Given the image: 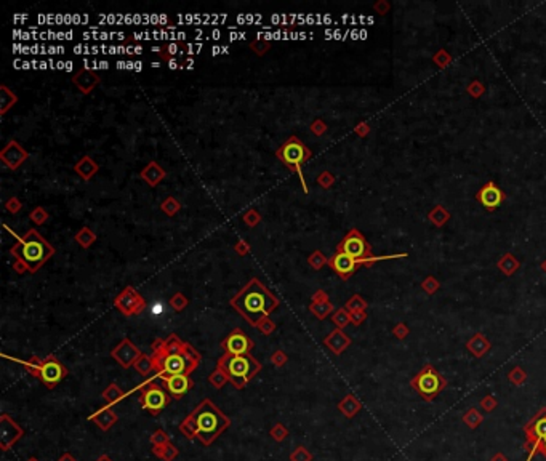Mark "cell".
<instances>
[{"label": "cell", "instance_id": "obj_1", "mask_svg": "<svg viewBox=\"0 0 546 461\" xmlns=\"http://www.w3.org/2000/svg\"><path fill=\"white\" fill-rule=\"evenodd\" d=\"M279 301L266 290L258 279H253L241 293L232 299V306L241 312L251 325L260 324L266 314L274 311Z\"/></svg>", "mask_w": 546, "mask_h": 461}, {"label": "cell", "instance_id": "obj_2", "mask_svg": "<svg viewBox=\"0 0 546 461\" xmlns=\"http://www.w3.org/2000/svg\"><path fill=\"white\" fill-rule=\"evenodd\" d=\"M228 418H226L218 408L210 400H204L196 410L184 421L183 431L188 434V437L199 436L204 444H210L221 431L228 426Z\"/></svg>", "mask_w": 546, "mask_h": 461}, {"label": "cell", "instance_id": "obj_3", "mask_svg": "<svg viewBox=\"0 0 546 461\" xmlns=\"http://www.w3.org/2000/svg\"><path fill=\"white\" fill-rule=\"evenodd\" d=\"M53 253H55V248L34 229L23 235L18 244L11 248V255H15V258L31 272H35Z\"/></svg>", "mask_w": 546, "mask_h": 461}, {"label": "cell", "instance_id": "obj_4", "mask_svg": "<svg viewBox=\"0 0 546 461\" xmlns=\"http://www.w3.org/2000/svg\"><path fill=\"white\" fill-rule=\"evenodd\" d=\"M152 362L161 378L173 375H189L199 364V354L192 348L180 354H164L161 351H154Z\"/></svg>", "mask_w": 546, "mask_h": 461}, {"label": "cell", "instance_id": "obj_5", "mask_svg": "<svg viewBox=\"0 0 546 461\" xmlns=\"http://www.w3.org/2000/svg\"><path fill=\"white\" fill-rule=\"evenodd\" d=\"M218 367L226 375V378H229L237 388H244L248 383V379L261 370L260 362L250 357L248 354L244 355L226 354L220 360Z\"/></svg>", "mask_w": 546, "mask_h": 461}, {"label": "cell", "instance_id": "obj_6", "mask_svg": "<svg viewBox=\"0 0 546 461\" xmlns=\"http://www.w3.org/2000/svg\"><path fill=\"white\" fill-rule=\"evenodd\" d=\"M309 155H311L309 149L306 148L304 144H303L298 138H295V136L290 138V139L284 144V146L277 151V157H279V159H281L285 165H288L290 168L297 170V173H298V176H300V179H301V183H303V188H304L306 192H308V188H306L304 179H303L301 165L309 159Z\"/></svg>", "mask_w": 546, "mask_h": 461}, {"label": "cell", "instance_id": "obj_7", "mask_svg": "<svg viewBox=\"0 0 546 461\" xmlns=\"http://www.w3.org/2000/svg\"><path fill=\"white\" fill-rule=\"evenodd\" d=\"M414 388L421 394L426 400H431L445 388V379L439 375L431 365H426L423 370L415 376Z\"/></svg>", "mask_w": 546, "mask_h": 461}, {"label": "cell", "instance_id": "obj_8", "mask_svg": "<svg viewBox=\"0 0 546 461\" xmlns=\"http://www.w3.org/2000/svg\"><path fill=\"white\" fill-rule=\"evenodd\" d=\"M337 252H343L346 255H349L351 258L357 259L359 263H367V259L372 256L367 240L357 229H353L348 235L344 237L341 244L338 245Z\"/></svg>", "mask_w": 546, "mask_h": 461}, {"label": "cell", "instance_id": "obj_9", "mask_svg": "<svg viewBox=\"0 0 546 461\" xmlns=\"http://www.w3.org/2000/svg\"><path fill=\"white\" fill-rule=\"evenodd\" d=\"M527 432V439H529V447L530 452L527 456V461H530V458L534 456L537 452H540L541 444L546 440V408L530 421L529 426L525 428Z\"/></svg>", "mask_w": 546, "mask_h": 461}, {"label": "cell", "instance_id": "obj_10", "mask_svg": "<svg viewBox=\"0 0 546 461\" xmlns=\"http://www.w3.org/2000/svg\"><path fill=\"white\" fill-rule=\"evenodd\" d=\"M141 402L146 410H149L152 413H159L161 410H164L165 405L168 404V396L165 394V391L162 388H159L157 385H149L148 388L143 389L141 394Z\"/></svg>", "mask_w": 546, "mask_h": 461}, {"label": "cell", "instance_id": "obj_11", "mask_svg": "<svg viewBox=\"0 0 546 461\" xmlns=\"http://www.w3.org/2000/svg\"><path fill=\"white\" fill-rule=\"evenodd\" d=\"M477 201L481 202V205H484L487 210H495L503 204L504 194L495 183L489 181L487 184H484L482 189L477 192Z\"/></svg>", "mask_w": 546, "mask_h": 461}, {"label": "cell", "instance_id": "obj_12", "mask_svg": "<svg viewBox=\"0 0 546 461\" xmlns=\"http://www.w3.org/2000/svg\"><path fill=\"white\" fill-rule=\"evenodd\" d=\"M253 343L242 333V330H234L228 338L223 341V348L226 349L228 354L232 355H244L248 354V351L251 349Z\"/></svg>", "mask_w": 546, "mask_h": 461}, {"label": "cell", "instance_id": "obj_13", "mask_svg": "<svg viewBox=\"0 0 546 461\" xmlns=\"http://www.w3.org/2000/svg\"><path fill=\"white\" fill-rule=\"evenodd\" d=\"M115 305L119 306V309H121L122 312L125 314H135V312H140L143 311L144 308V301L143 298L133 290L131 287L125 288L124 292L121 293V296L117 298Z\"/></svg>", "mask_w": 546, "mask_h": 461}, {"label": "cell", "instance_id": "obj_14", "mask_svg": "<svg viewBox=\"0 0 546 461\" xmlns=\"http://www.w3.org/2000/svg\"><path fill=\"white\" fill-rule=\"evenodd\" d=\"M38 375H41L42 381L47 386L53 388L56 383H60V381L63 379V376L66 375V370L61 367V364L56 362L55 359H48L41 367H38Z\"/></svg>", "mask_w": 546, "mask_h": 461}, {"label": "cell", "instance_id": "obj_15", "mask_svg": "<svg viewBox=\"0 0 546 461\" xmlns=\"http://www.w3.org/2000/svg\"><path fill=\"white\" fill-rule=\"evenodd\" d=\"M328 265L332 266V269H334L340 277L343 279H348L349 275L356 271L357 265H361L357 259L351 258L349 255H346L343 252H337L334 258L328 259Z\"/></svg>", "mask_w": 546, "mask_h": 461}, {"label": "cell", "instance_id": "obj_16", "mask_svg": "<svg viewBox=\"0 0 546 461\" xmlns=\"http://www.w3.org/2000/svg\"><path fill=\"white\" fill-rule=\"evenodd\" d=\"M26 159H28V152H26L16 141H10L8 146L2 151V161L11 170L18 168L23 164V161H26Z\"/></svg>", "mask_w": 546, "mask_h": 461}, {"label": "cell", "instance_id": "obj_17", "mask_svg": "<svg viewBox=\"0 0 546 461\" xmlns=\"http://www.w3.org/2000/svg\"><path fill=\"white\" fill-rule=\"evenodd\" d=\"M162 379L165 381V388L168 389V392L175 397H181L183 394L188 392L192 386V381L189 379L188 375H173V376H167Z\"/></svg>", "mask_w": 546, "mask_h": 461}, {"label": "cell", "instance_id": "obj_18", "mask_svg": "<svg viewBox=\"0 0 546 461\" xmlns=\"http://www.w3.org/2000/svg\"><path fill=\"white\" fill-rule=\"evenodd\" d=\"M72 82L79 87V90H81L82 93H90L93 87L98 84V75L88 69H82L81 72H77L72 77Z\"/></svg>", "mask_w": 546, "mask_h": 461}, {"label": "cell", "instance_id": "obj_19", "mask_svg": "<svg viewBox=\"0 0 546 461\" xmlns=\"http://www.w3.org/2000/svg\"><path fill=\"white\" fill-rule=\"evenodd\" d=\"M112 355H114V357H115L119 362H121L122 365L127 367V365H130L133 360L138 357V351L133 348V345L130 343L128 339H125V341H122V343H121V346L112 351Z\"/></svg>", "mask_w": 546, "mask_h": 461}, {"label": "cell", "instance_id": "obj_20", "mask_svg": "<svg viewBox=\"0 0 546 461\" xmlns=\"http://www.w3.org/2000/svg\"><path fill=\"white\" fill-rule=\"evenodd\" d=\"M141 176L148 181V184L155 186V184H159L162 181V178L165 176V172L161 167H159V164L151 162L148 167H146V170H143V172H141Z\"/></svg>", "mask_w": 546, "mask_h": 461}, {"label": "cell", "instance_id": "obj_21", "mask_svg": "<svg viewBox=\"0 0 546 461\" xmlns=\"http://www.w3.org/2000/svg\"><path fill=\"white\" fill-rule=\"evenodd\" d=\"M325 345H327L332 351H334V352L338 354V352H341L346 346L349 345V339L343 335V332L337 330V332L332 333L328 338H325Z\"/></svg>", "mask_w": 546, "mask_h": 461}, {"label": "cell", "instance_id": "obj_22", "mask_svg": "<svg viewBox=\"0 0 546 461\" xmlns=\"http://www.w3.org/2000/svg\"><path fill=\"white\" fill-rule=\"evenodd\" d=\"M98 165L93 162L90 157H84V159L75 165V172L81 175L84 179H90L93 175L96 173Z\"/></svg>", "mask_w": 546, "mask_h": 461}, {"label": "cell", "instance_id": "obj_23", "mask_svg": "<svg viewBox=\"0 0 546 461\" xmlns=\"http://www.w3.org/2000/svg\"><path fill=\"white\" fill-rule=\"evenodd\" d=\"M75 240L81 244L84 248H88L91 244H95L96 235H95V232H93L90 228H82L81 231H79V234L75 235Z\"/></svg>", "mask_w": 546, "mask_h": 461}, {"label": "cell", "instance_id": "obj_24", "mask_svg": "<svg viewBox=\"0 0 546 461\" xmlns=\"http://www.w3.org/2000/svg\"><path fill=\"white\" fill-rule=\"evenodd\" d=\"M0 90H2V109H0V111L7 112V109L11 106V104L16 103V96L13 93H10V90L7 87H2Z\"/></svg>", "mask_w": 546, "mask_h": 461}, {"label": "cell", "instance_id": "obj_25", "mask_svg": "<svg viewBox=\"0 0 546 461\" xmlns=\"http://www.w3.org/2000/svg\"><path fill=\"white\" fill-rule=\"evenodd\" d=\"M180 208H181V205H180L175 199H173V197H168V199L164 201V204H162V210H164L167 215H170V216L175 215Z\"/></svg>", "mask_w": 546, "mask_h": 461}, {"label": "cell", "instance_id": "obj_26", "mask_svg": "<svg viewBox=\"0 0 546 461\" xmlns=\"http://www.w3.org/2000/svg\"><path fill=\"white\" fill-rule=\"evenodd\" d=\"M136 368L141 372V373H149L152 368H154V362H152V357H146V355H141V357L136 360Z\"/></svg>", "mask_w": 546, "mask_h": 461}, {"label": "cell", "instance_id": "obj_27", "mask_svg": "<svg viewBox=\"0 0 546 461\" xmlns=\"http://www.w3.org/2000/svg\"><path fill=\"white\" fill-rule=\"evenodd\" d=\"M481 421H482V416L479 415V412L474 410V408H471V410L464 415V423L468 426H471V428H476L479 423H481Z\"/></svg>", "mask_w": 546, "mask_h": 461}, {"label": "cell", "instance_id": "obj_28", "mask_svg": "<svg viewBox=\"0 0 546 461\" xmlns=\"http://www.w3.org/2000/svg\"><path fill=\"white\" fill-rule=\"evenodd\" d=\"M313 312L317 315V317H325V315H327V312H330V309H332V306L328 305V303L327 301H321V303H314V305H313Z\"/></svg>", "mask_w": 546, "mask_h": 461}, {"label": "cell", "instance_id": "obj_29", "mask_svg": "<svg viewBox=\"0 0 546 461\" xmlns=\"http://www.w3.org/2000/svg\"><path fill=\"white\" fill-rule=\"evenodd\" d=\"M47 218H48V213L45 212V208H42V207L32 210V213H31V219H32V223H35V225H44V223L47 221Z\"/></svg>", "mask_w": 546, "mask_h": 461}, {"label": "cell", "instance_id": "obj_30", "mask_svg": "<svg viewBox=\"0 0 546 461\" xmlns=\"http://www.w3.org/2000/svg\"><path fill=\"white\" fill-rule=\"evenodd\" d=\"M325 263H328V261L325 259V256H324L321 252H314V253L311 255V258H309V265H311L314 269H321V268L325 265Z\"/></svg>", "mask_w": 546, "mask_h": 461}, {"label": "cell", "instance_id": "obj_31", "mask_svg": "<svg viewBox=\"0 0 546 461\" xmlns=\"http://www.w3.org/2000/svg\"><path fill=\"white\" fill-rule=\"evenodd\" d=\"M365 308V303L359 298V296H354L349 303H348V309L353 311V312H357V311H362Z\"/></svg>", "mask_w": 546, "mask_h": 461}, {"label": "cell", "instance_id": "obj_32", "mask_svg": "<svg viewBox=\"0 0 546 461\" xmlns=\"http://www.w3.org/2000/svg\"><path fill=\"white\" fill-rule=\"evenodd\" d=\"M334 320H335V324H337V325H340V327H344L346 324H348V322L351 320V317H349V315H348V314H346V311H338V312L335 314V317H334Z\"/></svg>", "mask_w": 546, "mask_h": 461}, {"label": "cell", "instance_id": "obj_33", "mask_svg": "<svg viewBox=\"0 0 546 461\" xmlns=\"http://www.w3.org/2000/svg\"><path fill=\"white\" fill-rule=\"evenodd\" d=\"M186 303H188V301H186V298H184L181 293H178V295L173 296V299H171V306L175 308L177 311H181V309L186 306Z\"/></svg>", "mask_w": 546, "mask_h": 461}, {"label": "cell", "instance_id": "obj_34", "mask_svg": "<svg viewBox=\"0 0 546 461\" xmlns=\"http://www.w3.org/2000/svg\"><path fill=\"white\" fill-rule=\"evenodd\" d=\"M244 221L247 223L248 226H255L257 223L260 221V215L255 212V210H250V212L244 216Z\"/></svg>", "mask_w": 546, "mask_h": 461}, {"label": "cell", "instance_id": "obj_35", "mask_svg": "<svg viewBox=\"0 0 546 461\" xmlns=\"http://www.w3.org/2000/svg\"><path fill=\"white\" fill-rule=\"evenodd\" d=\"M317 181H319V184H322L324 188H330L332 184H334V176H332L328 172H324L321 176L317 178Z\"/></svg>", "mask_w": 546, "mask_h": 461}, {"label": "cell", "instance_id": "obj_36", "mask_svg": "<svg viewBox=\"0 0 546 461\" xmlns=\"http://www.w3.org/2000/svg\"><path fill=\"white\" fill-rule=\"evenodd\" d=\"M7 210H8V212H11V213H18L20 210H21V202H20L18 199H15V197H13V199H10V201L7 202Z\"/></svg>", "mask_w": 546, "mask_h": 461}, {"label": "cell", "instance_id": "obj_37", "mask_svg": "<svg viewBox=\"0 0 546 461\" xmlns=\"http://www.w3.org/2000/svg\"><path fill=\"white\" fill-rule=\"evenodd\" d=\"M510 378L514 381L516 385H521L522 381H524V378H525V375H524V372L521 370V368H514L513 373L510 375Z\"/></svg>", "mask_w": 546, "mask_h": 461}, {"label": "cell", "instance_id": "obj_38", "mask_svg": "<svg viewBox=\"0 0 546 461\" xmlns=\"http://www.w3.org/2000/svg\"><path fill=\"white\" fill-rule=\"evenodd\" d=\"M258 325H260V328L263 330V333H264V335H269V333L274 330V324H272L269 319H263Z\"/></svg>", "mask_w": 546, "mask_h": 461}, {"label": "cell", "instance_id": "obj_39", "mask_svg": "<svg viewBox=\"0 0 546 461\" xmlns=\"http://www.w3.org/2000/svg\"><path fill=\"white\" fill-rule=\"evenodd\" d=\"M251 48L255 50V53L263 55L264 51L269 48V44H268V42H258V41H257V42H253V44H251Z\"/></svg>", "mask_w": 546, "mask_h": 461}, {"label": "cell", "instance_id": "obj_40", "mask_svg": "<svg viewBox=\"0 0 546 461\" xmlns=\"http://www.w3.org/2000/svg\"><path fill=\"white\" fill-rule=\"evenodd\" d=\"M311 128H313V131H314L316 135H324L325 131H327L325 124H324V122H321V121H316V122L311 125Z\"/></svg>", "mask_w": 546, "mask_h": 461}, {"label": "cell", "instance_id": "obj_41", "mask_svg": "<svg viewBox=\"0 0 546 461\" xmlns=\"http://www.w3.org/2000/svg\"><path fill=\"white\" fill-rule=\"evenodd\" d=\"M236 252H237L239 255H247V253L250 252V248H248V245H247L245 242H239V244L236 245Z\"/></svg>", "mask_w": 546, "mask_h": 461}, {"label": "cell", "instance_id": "obj_42", "mask_svg": "<svg viewBox=\"0 0 546 461\" xmlns=\"http://www.w3.org/2000/svg\"><path fill=\"white\" fill-rule=\"evenodd\" d=\"M351 319L354 320V324H361V322L365 319V314H364L362 311H361V312H359V311H357V312H353Z\"/></svg>", "mask_w": 546, "mask_h": 461}, {"label": "cell", "instance_id": "obj_43", "mask_svg": "<svg viewBox=\"0 0 546 461\" xmlns=\"http://www.w3.org/2000/svg\"><path fill=\"white\" fill-rule=\"evenodd\" d=\"M482 405H484V407L487 408V410L490 412V410H494V407H495V400H494V399H492L490 396H487V399H485V400L482 402Z\"/></svg>", "mask_w": 546, "mask_h": 461}, {"label": "cell", "instance_id": "obj_44", "mask_svg": "<svg viewBox=\"0 0 546 461\" xmlns=\"http://www.w3.org/2000/svg\"><path fill=\"white\" fill-rule=\"evenodd\" d=\"M274 362H276V364H281V362L284 364V362H285V354L277 352V354L274 355Z\"/></svg>", "mask_w": 546, "mask_h": 461}, {"label": "cell", "instance_id": "obj_45", "mask_svg": "<svg viewBox=\"0 0 546 461\" xmlns=\"http://www.w3.org/2000/svg\"><path fill=\"white\" fill-rule=\"evenodd\" d=\"M316 295H317V296H316V303H317L319 299H321V301H324V299H325V293H324V292H317Z\"/></svg>", "mask_w": 546, "mask_h": 461}, {"label": "cell", "instance_id": "obj_46", "mask_svg": "<svg viewBox=\"0 0 546 461\" xmlns=\"http://www.w3.org/2000/svg\"><path fill=\"white\" fill-rule=\"evenodd\" d=\"M540 453H543L544 456H546V440L541 444V447H540Z\"/></svg>", "mask_w": 546, "mask_h": 461}, {"label": "cell", "instance_id": "obj_47", "mask_svg": "<svg viewBox=\"0 0 546 461\" xmlns=\"http://www.w3.org/2000/svg\"><path fill=\"white\" fill-rule=\"evenodd\" d=\"M161 311H162V309H161V305H157V306H155V309H154V312L157 314V312H161Z\"/></svg>", "mask_w": 546, "mask_h": 461}, {"label": "cell", "instance_id": "obj_48", "mask_svg": "<svg viewBox=\"0 0 546 461\" xmlns=\"http://www.w3.org/2000/svg\"><path fill=\"white\" fill-rule=\"evenodd\" d=\"M543 269H544V271H546V263H544V265H543Z\"/></svg>", "mask_w": 546, "mask_h": 461}]
</instances>
